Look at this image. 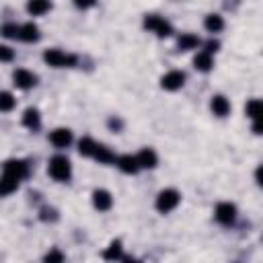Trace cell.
I'll return each instance as SVG.
<instances>
[{
  "mask_svg": "<svg viewBox=\"0 0 263 263\" xmlns=\"http://www.w3.org/2000/svg\"><path fill=\"white\" fill-rule=\"evenodd\" d=\"M48 173L56 179V181H68L70 175H72V167H70V161L62 155H56L50 165H48Z\"/></svg>",
  "mask_w": 263,
  "mask_h": 263,
  "instance_id": "obj_1",
  "label": "cell"
},
{
  "mask_svg": "<svg viewBox=\"0 0 263 263\" xmlns=\"http://www.w3.org/2000/svg\"><path fill=\"white\" fill-rule=\"evenodd\" d=\"M179 202H181V195H179L177 189H163V191L157 195V204H155V206H157L159 212L167 214V212L175 210V208L179 206Z\"/></svg>",
  "mask_w": 263,
  "mask_h": 263,
  "instance_id": "obj_2",
  "label": "cell"
},
{
  "mask_svg": "<svg viewBox=\"0 0 263 263\" xmlns=\"http://www.w3.org/2000/svg\"><path fill=\"white\" fill-rule=\"evenodd\" d=\"M144 27H146L148 31L157 33L159 37H169V35L173 33L171 23H167V21H165L163 17H159V15H148V17L144 19Z\"/></svg>",
  "mask_w": 263,
  "mask_h": 263,
  "instance_id": "obj_3",
  "label": "cell"
},
{
  "mask_svg": "<svg viewBox=\"0 0 263 263\" xmlns=\"http://www.w3.org/2000/svg\"><path fill=\"white\" fill-rule=\"evenodd\" d=\"M43 60L50 64V66H56V68H66V66H74L76 64V56L72 54H64L60 50H48L43 54Z\"/></svg>",
  "mask_w": 263,
  "mask_h": 263,
  "instance_id": "obj_4",
  "label": "cell"
},
{
  "mask_svg": "<svg viewBox=\"0 0 263 263\" xmlns=\"http://www.w3.org/2000/svg\"><path fill=\"white\" fill-rule=\"evenodd\" d=\"M183 84H185V74L179 72V70H171V72H167V74L161 78V86H163L165 91H177V89H181Z\"/></svg>",
  "mask_w": 263,
  "mask_h": 263,
  "instance_id": "obj_5",
  "label": "cell"
},
{
  "mask_svg": "<svg viewBox=\"0 0 263 263\" xmlns=\"http://www.w3.org/2000/svg\"><path fill=\"white\" fill-rule=\"evenodd\" d=\"M234 216H236L234 204L222 202V204L216 206V220H218L220 224H232V222H234Z\"/></svg>",
  "mask_w": 263,
  "mask_h": 263,
  "instance_id": "obj_6",
  "label": "cell"
},
{
  "mask_svg": "<svg viewBox=\"0 0 263 263\" xmlns=\"http://www.w3.org/2000/svg\"><path fill=\"white\" fill-rule=\"evenodd\" d=\"M13 80H15V84H17L19 89H31V86H35L37 76H35L33 72H29V70L19 68V70L13 72Z\"/></svg>",
  "mask_w": 263,
  "mask_h": 263,
  "instance_id": "obj_7",
  "label": "cell"
},
{
  "mask_svg": "<svg viewBox=\"0 0 263 263\" xmlns=\"http://www.w3.org/2000/svg\"><path fill=\"white\" fill-rule=\"evenodd\" d=\"M93 206L99 210V212H107L111 206H113V198L107 189H95L93 191Z\"/></svg>",
  "mask_w": 263,
  "mask_h": 263,
  "instance_id": "obj_8",
  "label": "cell"
},
{
  "mask_svg": "<svg viewBox=\"0 0 263 263\" xmlns=\"http://www.w3.org/2000/svg\"><path fill=\"white\" fill-rule=\"evenodd\" d=\"M5 173L13 175V177H19V179H25L27 173H29V167L25 161H17V159H11L5 163Z\"/></svg>",
  "mask_w": 263,
  "mask_h": 263,
  "instance_id": "obj_9",
  "label": "cell"
},
{
  "mask_svg": "<svg viewBox=\"0 0 263 263\" xmlns=\"http://www.w3.org/2000/svg\"><path fill=\"white\" fill-rule=\"evenodd\" d=\"M50 140L56 148H66L70 142H72V132L66 129V127H58L50 134Z\"/></svg>",
  "mask_w": 263,
  "mask_h": 263,
  "instance_id": "obj_10",
  "label": "cell"
},
{
  "mask_svg": "<svg viewBox=\"0 0 263 263\" xmlns=\"http://www.w3.org/2000/svg\"><path fill=\"white\" fill-rule=\"evenodd\" d=\"M115 163H117V167H119L123 173H127V175H136L138 169H140L136 157H132V155H123V157H119Z\"/></svg>",
  "mask_w": 263,
  "mask_h": 263,
  "instance_id": "obj_11",
  "label": "cell"
},
{
  "mask_svg": "<svg viewBox=\"0 0 263 263\" xmlns=\"http://www.w3.org/2000/svg\"><path fill=\"white\" fill-rule=\"evenodd\" d=\"M136 161H138V165L144 167V169H155L157 163H159L157 152H155L152 148H142V150L136 155Z\"/></svg>",
  "mask_w": 263,
  "mask_h": 263,
  "instance_id": "obj_12",
  "label": "cell"
},
{
  "mask_svg": "<svg viewBox=\"0 0 263 263\" xmlns=\"http://www.w3.org/2000/svg\"><path fill=\"white\" fill-rule=\"evenodd\" d=\"M19 177H13L9 173H3V177H0V195H9L13 191H17L19 187Z\"/></svg>",
  "mask_w": 263,
  "mask_h": 263,
  "instance_id": "obj_13",
  "label": "cell"
},
{
  "mask_svg": "<svg viewBox=\"0 0 263 263\" xmlns=\"http://www.w3.org/2000/svg\"><path fill=\"white\" fill-rule=\"evenodd\" d=\"M50 9H52V0H29V3H27V11L33 17H41Z\"/></svg>",
  "mask_w": 263,
  "mask_h": 263,
  "instance_id": "obj_14",
  "label": "cell"
},
{
  "mask_svg": "<svg viewBox=\"0 0 263 263\" xmlns=\"http://www.w3.org/2000/svg\"><path fill=\"white\" fill-rule=\"evenodd\" d=\"M212 111H214V115H218V117L228 115V111H230V103H228V99H226V97H222V95L212 97Z\"/></svg>",
  "mask_w": 263,
  "mask_h": 263,
  "instance_id": "obj_15",
  "label": "cell"
},
{
  "mask_svg": "<svg viewBox=\"0 0 263 263\" xmlns=\"http://www.w3.org/2000/svg\"><path fill=\"white\" fill-rule=\"evenodd\" d=\"M19 39L31 43V41H37L39 39V27L35 23H27L21 27V33H19Z\"/></svg>",
  "mask_w": 263,
  "mask_h": 263,
  "instance_id": "obj_16",
  "label": "cell"
},
{
  "mask_svg": "<svg viewBox=\"0 0 263 263\" xmlns=\"http://www.w3.org/2000/svg\"><path fill=\"white\" fill-rule=\"evenodd\" d=\"M177 46H179V50H181V52L195 50V48L200 46V37H198V35H193V33H183V35L179 37Z\"/></svg>",
  "mask_w": 263,
  "mask_h": 263,
  "instance_id": "obj_17",
  "label": "cell"
},
{
  "mask_svg": "<svg viewBox=\"0 0 263 263\" xmlns=\"http://www.w3.org/2000/svg\"><path fill=\"white\" fill-rule=\"evenodd\" d=\"M39 123H41L39 111H37V109H33V107H29V109L23 113V125H25V127H29V129H37V127H39Z\"/></svg>",
  "mask_w": 263,
  "mask_h": 263,
  "instance_id": "obj_18",
  "label": "cell"
},
{
  "mask_svg": "<svg viewBox=\"0 0 263 263\" xmlns=\"http://www.w3.org/2000/svg\"><path fill=\"white\" fill-rule=\"evenodd\" d=\"M193 66H195L200 72H208V70H212V66H214L212 56H210L208 52H200V54L193 58Z\"/></svg>",
  "mask_w": 263,
  "mask_h": 263,
  "instance_id": "obj_19",
  "label": "cell"
},
{
  "mask_svg": "<svg viewBox=\"0 0 263 263\" xmlns=\"http://www.w3.org/2000/svg\"><path fill=\"white\" fill-rule=\"evenodd\" d=\"M93 157L99 161V163H103V165H109V163H115V155L107 148V146H101V144H97V148H95V152H93Z\"/></svg>",
  "mask_w": 263,
  "mask_h": 263,
  "instance_id": "obj_20",
  "label": "cell"
},
{
  "mask_svg": "<svg viewBox=\"0 0 263 263\" xmlns=\"http://www.w3.org/2000/svg\"><path fill=\"white\" fill-rule=\"evenodd\" d=\"M204 27H206L210 33H218V31L224 29V21H222L220 15H208L206 21H204Z\"/></svg>",
  "mask_w": 263,
  "mask_h": 263,
  "instance_id": "obj_21",
  "label": "cell"
},
{
  "mask_svg": "<svg viewBox=\"0 0 263 263\" xmlns=\"http://www.w3.org/2000/svg\"><path fill=\"white\" fill-rule=\"evenodd\" d=\"M95 148H97V142H95L93 138H82V140L78 142V152H80L82 157H93Z\"/></svg>",
  "mask_w": 263,
  "mask_h": 263,
  "instance_id": "obj_22",
  "label": "cell"
},
{
  "mask_svg": "<svg viewBox=\"0 0 263 263\" xmlns=\"http://www.w3.org/2000/svg\"><path fill=\"white\" fill-rule=\"evenodd\" d=\"M15 97L9 91H0V111H11L15 109Z\"/></svg>",
  "mask_w": 263,
  "mask_h": 263,
  "instance_id": "obj_23",
  "label": "cell"
},
{
  "mask_svg": "<svg viewBox=\"0 0 263 263\" xmlns=\"http://www.w3.org/2000/svg\"><path fill=\"white\" fill-rule=\"evenodd\" d=\"M103 259L111 261V259H121V240H113L109 245V249L103 253Z\"/></svg>",
  "mask_w": 263,
  "mask_h": 263,
  "instance_id": "obj_24",
  "label": "cell"
},
{
  "mask_svg": "<svg viewBox=\"0 0 263 263\" xmlns=\"http://www.w3.org/2000/svg\"><path fill=\"white\" fill-rule=\"evenodd\" d=\"M245 111H247V117L257 119V117H259V113H261V101H259V99H251V101L247 103Z\"/></svg>",
  "mask_w": 263,
  "mask_h": 263,
  "instance_id": "obj_25",
  "label": "cell"
},
{
  "mask_svg": "<svg viewBox=\"0 0 263 263\" xmlns=\"http://www.w3.org/2000/svg\"><path fill=\"white\" fill-rule=\"evenodd\" d=\"M0 33H3L5 37H9V39H19L21 27H17L15 23H7V25H3V29H0Z\"/></svg>",
  "mask_w": 263,
  "mask_h": 263,
  "instance_id": "obj_26",
  "label": "cell"
},
{
  "mask_svg": "<svg viewBox=\"0 0 263 263\" xmlns=\"http://www.w3.org/2000/svg\"><path fill=\"white\" fill-rule=\"evenodd\" d=\"M15 58V50H11L9 46H0V62H11Z\"/></svg>",
  "mask_w": 263,
  "mask_h": 263,
  "instance_id": "obj_27",
  "label": "cell"
},
{
  "mask_svg": "<svg viewBox=\"0 0 263 263\" xmlns=\"http://www.w3.org/2000/svg\"><path fill=\"white\" fill-rule=\"evenodd\" d=\"M39 218L46 220V222H48V220H58V212H56L54 208H43V210L39 212Z\"/></svg>",
  "mask_w": 263,
  "mask_h": 263,
  "instance_id": "obj_28",
  "label": "cell"
},
{
  "mask_svg": "<svg viewBox=\"0 0 263 263\" xmlns=\"http://www.w3.org/2000/svg\"><path fill=\"white\" fill-rule=\"evenodd\" d=\"M95 3L97 0H74V5L78 9H91V7H95Z\"/></svg>",
  "mask_w": 263,
  "mask_h": 263,
  "instance_id": "obj_29",
  "label": "cell"
},
{
  "mask_svg": "<svg viewBox=\"0 0 263 263\" xmlns=\"http://www.w3.org/2000/svg\"><path fill=\"white\" fill-rule=\"evenodd\" d=\"M46 261H64V255L58 253V251H52V253L46 255Z\"/></svg>",
  "mask_w": 263,
  "mask_h": 263,
  "instance_id": "obj_30",
  "label": "cell"
},
{
  "mask_svg": "<svg viewBox=\"0 0 263 263\" xmlns=\"http://www.w3.org/2000/svg\"><path fill=\"white\" fill-rule=\"evenodd\" d=\"M218 48H220V43H218V41H214V39H210V41L206 43V52H208V54L218 52Z\"/></svg>",
  "mask_w": 263,
  "mask_h": 263,
  "instance_id": "obj_31",
  "label": "cell"
},
{
  "mask_svg": "<svg viewBox=\"0 0 263 263\" xmlns=\"http://www.w3.org/2000/svg\"><path fill=\"white\" fill-rule=\"evenodd\" d=\"M109 127H111V129H117V132H119V129L123 127V123H121V119H115V117H111V119H109Z\"/></svg>",
  "mask_w": 263,
  "mask_h": 263,
  "instance_id": "obj_32",
  "label": "cell"
}]
</instances>
